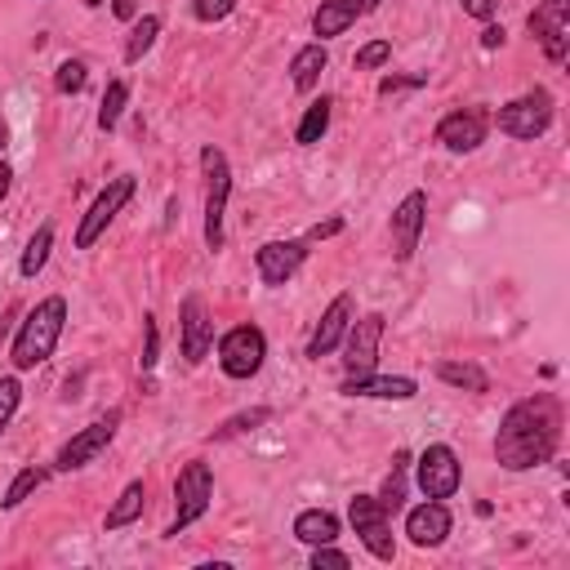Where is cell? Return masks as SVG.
<instances>
[{"label":"cell","instance_id":"obj_1","mask_svg":"<svg viewBox=\"0 0 570 570\" xmlns=\"http://www.w3.org/2000/svg\"><path fill=\"white\" fill-rule=\"evenodd\" d=\"M561 441V401L552 392L521 396L503 410L499 432H494V463L503 472H530L552 463Z\"/></svg>","mask_w":570,"mask_h":570},{"label":"cell","instance_id":"obj_2","mask_svg":"<svg viewBox=\"0 0 570 570\" xmlns=\"http://www.w3.org/2000/svg\"><path fill=\"white\" fill-rule=\"evenodd\" d=\"M62 330H67V298H62V294H45V298L22 316V325L13 330V343H9L13 370L27 374V370L45 365V361L53 356Z\"/></svg>","mask_w":570,"mask_h":570},{"label":"cell","instance_id":"obj_3","mask_svg":"<svg viewBox=\"0 0 570 570\" xmlns=\"http://www.w3.org/2000/svg\"><path fill=\"white\" fill-rule=\"evenodd\" d=\"M200 174H205V249L218 254L227 232H223V214L232 200V165L223 156V147L205 142L200 147Z\"/></svg>","mask_w":570,"mask_h":570},{"label":"cell","instance_id":"obj_4","mask_svg":"<svg viewBox=\"0 0 570 570\" xmlns=\"http://www.w3.org/2000/svg\"><path fill=\"white\" fill-rule=\"evenodd\" d=\"M209 503H214V468L205 459L183 463L174 476V521H169L165 539H178L191 521H200L209 512Z\"/></svg>","mask_w":570,"mask_h":570},{"label":"cell","instance_id":"obj_5","mask_svg":"<svg viewBox=\"0 0 570 570\" xmlns=\"http://www.w3.org/2000/svg\"><path fill=\"white\" fill-rule=\"evenodd\" d=\"M552 111H557V107H552V94H548L543 85H534V89L517 94L512 102H503V107L494 111V129L508 134V138H517V142H534V138L548 134Z\"/></svg>","mask_w":570,"mask_h":570},{"label":"cell","instance_id":"obj_6","mask_svg":"<svg viewBox=\"0 0 570 570\" xmlns=\"http://www.w3.org/2000/svg\"><path fill=\"white\" fill-rule=\"evenodd\" d=\"M134 191H138V178L134 174H116V178H107V187L89 200V209L80 214V223H76V249H94V240L116 223V214L134 200Z\"/></svg>","mask_w":570,"mask_h":570},{"label":"cell","instance_id":"obj_7","mask_svg":"<svg viewBox=\"0 0 570 570\" xmlns=\"http://www.w3.org/2000/svg\"><path fill=\"white\" fill-rule=\"evenodd\" d=\"M267 361V334L245 321V325H232L223 338H218V370L227 379H254Z\"/></svg>","mask_w":570,"mask_h":570},{"label":"cell","instance_id":"obj_8","mask_svg":"<svg viewBox=\"0 0 570 570\" xmlns=\"http://www.w3.org/2000/svg\"><path fill=\"white\" fill-rule=\"evenodd\" d=\"M410 468H414V485L423 490V499H454L459 485H463L459 454L445 441H432L419 459H410Z\"/></svg>","mask_w":570,"mask_h":570},{"label":"cell","instance_id":"obj_9","mask_svg":"<svg viewBox=\"0 0 570 570\" xmlns=\"http://www.w3.org/2000/svg\"><path fill=\"white\" fill-rule=\"evenodd\" d=\"M347 521H352L356 539L365 543V552H370L374 561H392V557H396L392 512H387L374 494H352V503H347Z\"/></svg>","mask_w":570,"mask_h":570},{"label":"cell","instance_id":"obj_10","mask_svg":"<svg viewBox=\"0 0 570 570\" xmlns=\"http://www.w3.org/2000/svg\"><path fill=\"white\" fill-rule=\"evenodd\" d=\"M116 428H120V410H107L102 419H94L89 428H80L71 441H62L49 468H53V472H80V468H89V463L116 441Z\"/></svg>","mask_w":570,"mask_h":570},{"label":"cell","instance_id":"obj_11","mask_svg":"<svg viewBox=\"0 0 570 570\" xmlns=\"http://www.w3.org/2000/svg\"><path fill=\"white\" fill-rule=\"evenodd\" d=\"M312 240L307 236H289V240H263L258 249H254V267H258V281L267 285V289H281V285H289L294 276H298V267L307 263V249Z\"/></svg>","mask_w":570,"mask_h":570},{"label":"cell","instance_id":"obj_12","mask_svg":"<svg viewBox=\"0 0 570 570\" xmlns=\"http://www.w3.org/2000/svg\"><path fill=\"white\" fill-rule=\"evenodd\" d=\"M383 330H387L383 312L352 316V325H347V334H343V343H338V347H343V370H347V374H370V370H379Z\"/></svg>","mask_w":570,"mask_h":570},{"label":"cell","instance_id":"obj_13","mask_svg":"<svg viewBox=\"0 0 570 570\" xmlns=\"http://www.w3.org/2000/svg\"><path fill=\"white\" fill-rule=\"evenodd\" d=\"M423 227H428V191L414 187V191L401 196V205L392 209V223H387V232H392V258L396 263H410L414 258V249L423 240Z\"/></svg>","mask_w":570,"mask_h":570},{"label":"cell","instance_id":"obj_14","mask_svg":"<svg viewBox=\"0 0 570 570\" xmlns=\"http://www.w3.org/2000/svg\"><path fill=\"white\" fill-rule=\"evenodd\" d=\"M485 134H490V116H485L481 107H454V111H445V116L436 120L432 142L463 156V151H476V147L485 142Z\"/></svg>","mask_w":570,"mask_h":570},{"label":"cell","instance_id":"obj_15","mask_svg":"<svg viewBox=\"0 0 570 570\" xmlns=\"http://www.w3.org/2000/svg\"><path fill=\"white\" fill-rule=\"evenodd\" d=\"M209 347H214V316L200 294H187L178 303V352L187 365H200L209 356Z\"/></svg>","mask_w":570,"mask_h":570},{"label":"cell","instance_id":"obj_16","mask_svg":"<svg viewBox=\"0 0 570 570\" xmlns=\"http://www.w3.org/2000/svg\"><path fill=\"white\" fill-rule=\"evenodd\" d=\"M450 530H454V517H450L445 499H423L405 512V539L414 548H441L450 539Z\"/></svg>","mask_w":570,"mask_h":570},{"label":"cell","instance_id":"obj_17","mask_svg":"<svg viewBox=\"0 0 570 570\" xmlns=\"http://www.w3.org/2000/svg\"><path fill=\"white\" fill-rule=\"evenodd\" d=\"M352 316H356L352 294H334V298H330V307L321 312V321H316L312 338H307V361H321V356L338 352V343H343V334H347Z\"/></svg>","mask_w":570,"mask_h":570},{"label":"cell","instance_id":"obj_18","mask_svg":"<svg viewBox=\"0 0 570 570\" xmlns=\"http://www.w3.org/2000/svg\"><path fill=\"white\" fill-rule=\"evenodd\" d=\"M338 392L343 396H361V401H414L419 396V383L405 379V374H379V370H370V374H343Z\"/></svg>","mask_w":570,"mask_h":570},{"label":"cell","instance_id":"obj_19","mask_svg":"<svg viewBox=\"0 0 570 570\" xmlns=\"http://www.w3.org/2000/svg\"><path fill=\"white\" fill-rule=\"evenodd\" d=\"M566 22H570V4H543V0L525 18V27L543 45L548 62H566Z\"/></svg>","mask_w":570,"mask_h":570},{"label":"cell","instance_id":"obj_20","mask_svg":"<svg viewBox=\"0 0 570 570\" xmlns=\"http://www.w3.org/2000/svg\"><path fill=\"white\" fill-rule=\"evenodd\" d=\"M325 67H330L325 40H312V45L294 49V58H289V85H294L298 94H312V89L321 85V71H325Z\"/></svg>","mask_w":570,"mask_h":570},{"label":"cell","instance_id":"obj_21","mask_svg":"<svg viewBox=\"0 0 570 570\" xmlns=\"http://www.w3.org/2000/svg\"><path fill=\"white\" fill-rule=\"evenodd\" d=\"M338 534H343V521H338L330 508H303V512L294 517V539L307 543V548H316V543H334Z\"/></svg>","mask_w":570,"mask_h":570},{"label":"cell","instance_id":"obj_22","mask_svg":"<svg viewBox=\"0 0 570 570\" xmlns=\"http://www.w3.org/2000/svg\"><path fill=\"white\" fill-rule=\"evenodd\" d=\"M356 18H361L356 0H321L316 13H312V36H316V40H334V36H343Z\"/></svg>","mask_w":570,"mask_h":570},{"label":"cell","instance_id":"obj_23","mask_svg":"<svg viewBox=\"0 0 570 570\" xmlns=\"http://www.w3.org/2000/svg\"><path fill=\"white\" fill-rule=\"evenodd\" d=\"M142 503H147V485H142V481H129V485L116 494V503L107 508L102 530H125V525H134V521L142 517Z\"/></svg>","mask_w":570,"mask_h":570},{"label":"cell","instance_id":"obj_24","mask_svg":"<svg viewBox=\"0 0 570 570\" xmlns=\"http://www.w3.org/2000/svg\"><path fill=\"white\" fill-rule=\"evenodd\" d=\"M330 116H334V98H316V102H307V111H303V120L294 125V142L298 147H316L321 138H325V129H330Z\"/></svg>","mask_w":570,"mask_h":570},{"label":"cell","instance_id":"obj_25","mask_svg":"<svg viewBox=\"0 0 570 570\" xmlns=\"http://www.w3.org/2000/svg\"><path fill=\"white\" fill-rule=\"evenodd\" d=\"M53 476V468H45V463H27V468H18L13 472V481L4 485V499H0V508L9 512V508H18V503H27L45 481Z\"/></svg>","mask_w":570,"mask_h":570},{"label":"cell","instance_id":"obj_26","mask_svg":"<svg viewBox=\"0 0 570 570\" xmlns=\"http://www.w3.org/2000/svg\"><path fill=\"white\" fill-rule=\"evenodd\" d=\"M436 379L459 392H490V374L472 361H436Z\"/></svg>","mask_w":570,"mask_h":570},{"label":"cell","instance_id":"obj_27","mask_svg":"<svg viewBox=\"0 0 570 570\" xmlns=\"http://www.w3.org/2000/svg\"><path fill=\"white\" fill-rule=\"evenodd\" d=\"M49 254H53V223H40L36 232H31V240H27V249H22V258H18V276H40L45 272V263H49Z\"/></svg>","mask_w":570,"mask_h":570},{"label":"cell","instance_id":"obj_28","mask_svg":"<svg viewBox=\"0 0 570 570\" xmlns=\"http://www.w3.org/2000/svg\"><path fill=\"white\" fill-rule=\"evenodd\" d=\"M405 476H410V454L396 450V454H392V472L383 476V490L374 494L387 512H401V508H405Z\"/></svg>","mask_w":570,"mask_h":570},{"label":"cell","instance_id":"obj_29","mask_svg":"<svg viewBox=\"0 0 570 570\" xmlns=\"http://www.w3.org/2000/svg\"><path fill=\"white\" fill-rule=\"evenodd\" d=\"M156 36H160V18L156 13H142V18H134V27H129V36H125V62L134 67V62H142V53L156 45Z\"/></svg>","mask_w":570,"mask_h":570},{"label":"cell","instance_id":"obj_30","mask_svg":"<svg viewBox=\"0 0 570 570\" xmlns=\"http://www.w3.org/2000/svg\"><path fill=\"white\" fill-rule=\"evenodd\" d=\"M125 107H129V85H125V80H107L102 102H98V129H102V134H111V129L120 125Z\"/></svg>","mask_w":570,"mask_h":570},{"label":"cell","instance_id":"obj_31","mask_svg":"<svg viewBox=\"0 0 570 570\" xmlns=\"http://www.w3.org/2000/svg\"><path fill=\"white\" fill-rule=\"evenodd\" d=\"M272 419V410L267 405H254V410H240V414H232V419H223L214 432H209V441H232V436H245V432H254V428H263Z\"/></svg>","mask_w":570,"mask_h":570},{"label":"cell","instance_id":"obj_32","mask_svg":"<svg viewBox=\"0 0 570 570\" xmlns=\"http://www.w3.org/2000/svg\"><path fill=\"white\" fill-rule=\"evenodd\" d=\"M85 85H89V67L80 58H62L58 71H53V89L58 94H80Z\"/></svg>","mask_w":570,"mask_h":570},{"label":"cell","instance_id":"obj_33","mask_svg":"<svg viewBox=\"0 0 570 570\" xmlns=\"http://www.w3.org/2000/svg\"><path fill=\"white\" fill-rule=\"evenodd\" d=\"M387 58H392V40H365V45L352 53V67H356V71H379Z\"/></svg>","mask_w":570,"mask_h":570},{"label":"cell","instance_id":"obj_34","mask_svg":"<svg viewBox=\"0 0 570 570\" xmlns=\"http://www.w3.org/2000/svg\"><path fill=\"white\" fill-rule=\"evenodd\" d=\"M156 356H160V325H156V316L147 312V316H142V356H138V370L151 374V370H156Z\"/></svg>","mask_w":570,"mask_h":570},{"label":"cell","instance_id":"obj_35","mask_svg":"<svg viewBox=\"0 0 570 570\" xmlns=\"http://www.w3.org/2000/svg\"><path fill=\"white\" fill-rule=\"evenodd\" d=\"M18 405H22V383H18V374H4L0 379V432L13 423Z\"/></svg>","mask_w":570,"mask_h":570},{"label":"cell","instance_id":"obj_36","mask_svg":"<svg viewBox=\"0 0 570 570\" xmlns=\"http://www.w3.org/2000/svg\"><path fill=\"white\" fill-rule=\"evenodd\" d=\"M428 85V71H410V76H383L379 80V98H392V94H405V89H423Z\"/></svg>","mask_w":570,"mask_h":570},{"label":"cell","instance_id":"obj_37","mask_svg":"<svg viewBox=\"0 0 570 570\" xmlns=\"http://www.w3.org/2000/svg\"><path fill=\"white\" fill-rule=\"evenodd\" d=\"M236 9V0H191V18L196 22H223Z\"/></svg>","mask_w":570,"mask_h":570},{"label":"cell","instance_id":"obj_38","mask_svg":"<svg viewBox=\"0 0 570 570\" xmlns=\"http://www.w3.org/2000/svg\"><path fill=\"white\" fill-rule=\"evenodd\" d=\"M321 566H347V552H338L334 543H316L312 548V570H321Z\"/></svg>","mask_w":570,"mask_h":570},{"label":"cell","instance_id":"obj_39","mask_svg":"<svg viewBox=\"0 0 570 570\" xmlns=\"http://www.w3.org/2000/svg\"><path fill=\"white\" fill-rule=\"evenodd\" d=\"M459 9H463L468 18H476V22H494L499 0H459Z\"/></svg>","mask_w":570,"mask_h":570},{"label":"cell","instance_id":"obj_40","mask_svg":"<svg viewBox=\"0 0 570 570\" xmlns=\"http://www.w3.org/2000/svg\"><path fill=\"white\" fill-rule=\"evenodd\" d=\"M338 232H343V218H325V223L307 227V240H330V236H338Z\"/></svg>","mask_w":570,"mask_h":570},{"label":"cell","instance_id":"obj_41","mask_svg":"<svg viewBox=\"0 0 570 570\" xmlns=\"http://www.w3.org/2000/svg\"><path fill=\"white\" fill-rule=\"evenodd\" d=\"M503 45V27L499 22H481V49H499Z\"/></svg>","mask_w":570,"mask_h":570},{"label":"cell","instance_id":"obj_42","mask_svg":"<svg viewBox=\"0 0 570 570\" xmlns=\"http://www.w3.org/2000/svg\"><path fill=\"white\" fill-rule=\"evenodd\" d=\"M111 13L125 18V22H134L138 18V0H111Z\"/></svg>","mask_w":570,"mask_h":570},{"label":"cell","instance_id":"obj_43","mask_svg":"<svg viewBox=\"0 0 570 570\" xmlns=\"http://www.w3.org/2000/svg\"><path fill=\"white\" fill-rule=\"evenodd\" d=\"M9 187H13V169H9L4 160H0V200L9 196Z\"/></svg>","mask_w":570,"mask_h":570},{"label":"cell","instance_id":"obj_44","mask_svg":"<svg viewBox=\"0 0 570 570\" xmlns=\"http://www.w3.org/2000/svg\"><path fill=\"white\" fill-rule=\"evenodd\" d=\"M379 4H383V0H356V9H361V13H374Z\"/></svg>","mask_w":570,"mask_h":570},{"label":"cell","instance_id":"obj_45","mask_svg":"<svg viewBox=\"0 0 570 570\" xmlns=\"http://www.w3.org/2000/svg\"><path fill=\"white\" fill-rule=\"evenodd\" d=\"M4 147H9V120L0 116V151H4Z\"/></svg>","mask_w":570,"mask_h":570},{"label":"cell","instance_id":"obj_46","mask_svg":"<svg viewBox=\"0 0 570 570\" xmlns=\"http://www.w3.org/2000/svg\"><path fill=\"white\" fill-rule=\"evenodd\" d=\"M80 4H85V9H98V4H102V0H80Z\"/></svg>","mask_w":570,"mask_h":570}]
</instances>
